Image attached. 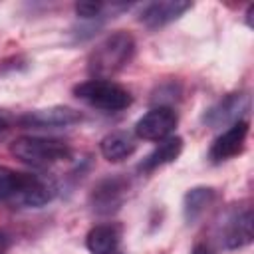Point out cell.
<instances>
[{
  "instance_id": "obj_17",
  "label": "cell",
  "mask_w": 254,
  "mask_h": 254,
  "mask_svg": "<svg viewBox=\"0 0 254 254\" xmlns=\"http://www.w3.org/2000/svg\"><path fill=\"white\" fill-rule=\"evenodd\" d=\"M8 248H10V236L4 230H0V254H6Z\"/></svg>"
},
{
  "instance_id": "obj_7",
  "label": "cell",
  "mask_w": 254,
  "mask_h": 254,
  "mask_svg": "<svg viewBox=\"0 0 254 254\" xmlns=\"http://www.w3.org/2000/svg\"><path fill=\"white\" fill-rule=\"evenodd\" d=\"M127 189H129V183L123 177H107V179L99 181L93 187V192H91L93 210L99 212V214L115 212L123 204Z\"/></svg>"
},
{
  "instance_id": "obj_5",
  "label": "cell",
  "mask_w": 254,
  "mask_h": 254,
  "mask_svg": "<svg viewBox=\"0 0 254 254\" xmlns=\"http://www.w3.org/2000/svg\"><path fill=\"white\" fill-rule=\"evenodd\" d=\"M177 113L167 107V105H159L153 107L151 111H147L135 125V133L139 139L145 141H163L167 137H171V133L177 127Z\"/></svg>"
},
{
  "instance_id": "obj_12",
  "label": "cell",
  "mask_w": 254,
  "mask_h": 254,
  "mask_svg": "<svg viewBox=\"0 0 254 254\" xmlns=\"http://www.w3.org/2000/svg\"><path fill=\"white\" fill-rule=\"evenodd\" d=\"M181 151H183V139L181 137H167V139L159 141V145L143 159L139 169L145 173H151V171L175 161L181 155Z\"/></svg>"
},
{
  "instance_id": "obj_16",
  "label": "cell",
  "mask_w": 254,
  "mask_h": 254,
  "mask_svg": "<svg viewBox=\"0 0 254 254\" xmlns=\"http://www.w3.org/2000/svg\"><path fill=\"white\" fill-rule=\"evenodd\" d=\"M113 4H101V2H79L75 4V12L81 18H99L105 10H113Z\"/></svg>"
},
{
  "instance_id": "obj_18",
  "label": "cell",
  "mask_w": 254,
  "mask_h": 254,
  "mask_svg": "<svg viewBox=\"0 0 254 254\" xmlns=\"http://www.w3.org/2000/svg\"><path fill=\"white\" fill-rule=\"evenodd\" d=\"M8 125H10V115L4 109H0V131L8 129Z\"/></svg>"
},
{
  "instance_id": "obj_10",
  "label": "cell",
  "mask_w": 254,
  "mask_h": 254,
  "mask_svg": "<svg viewBox=\"0 0 254 254\" xmlns=\"http://www.w3.org/2000/svg\"><path fill=\"white\" fill-rule=\"evenodd\" d=\"M248 109V97L242 93H230L228 97L220 99L214 107H210L204 115V121L212 127H220L226 123H234L240 119V115Z\"/></svg>"
},
{
  "instance_id": "obj_19",
  "label": "cell",
  "mask_w": 254,
  "mask_h": 254,
  "mask_svg": "<svg viewBox=\"0 0 254 254\" xmlns=\"http://www.w3.org/2000/svg\"><path fill=\"white\" fill-rule=\"evenodd\" d=\"M190 254H216L214 250H210L208 246H204V244H198V246H194V250L190 252Z\"/></svg>"
},
{
  "instance_id": "obj_6",
  "label": "cell",
  "mask_w": 254,
  "mask_h": 254,
  "mask_svg": "<svg viewBox=\"0 0 254 254\" xmlns=\"http://www.w3.org/2000/svg\"><path fill=\"white\" fill-rule=\"evenodd\" d=\"M248 137V121L238 119L232 125H228V129H224L212 143L210 151H208V159L212 163H222L228 161L232 157H236L246 143Z\"/></svg>"
},
{
  "instance_id": "obj_11",
  "label": "cell",
  "mask_w": 254,
  "mask_h": 254,
  "mask_svg": "<svg viewBox=\"0 0 254 254\" xmlns=\"http://www.w3.org/2000/svg\"><path fill=\"white\" fill-rule=\"evenodd\" d=\"M101 155L111 161V163H117V161H123L127 157H131L137 149V143H135V137L125 133V131H113L109 135H105L101 139Z\"/></svg>"
},
{
  "instance_id": "obj_20",
  "label": "cell",
  "mask_w": 254,
  "mask_h": 254,
  "mask_svg": "<svg viewBox=\"0 0 254 254\" xmlns=\"http://www.w3.org/2000/svg\"><path fill=\"white\" fill-rule=\"evenodd\" d=\"M109 254H119V252H117V250H115V252H109Z\"/></svg>"
},
{
  "instance_id": "obj_15",
  "label": "cell",
  "mask_w": 254,
  "mask_h": 254,
  "mask_svg": "<svg viewBox=\"0 0 254 254\" xmlns=\"http://www.w3.org/2000/svg\"><path fill=\"white\" fill-rule=\"evenodd\" d=\"M85 244H87V250L91 254L115 252L117 244H119V232L113 224H97L87 232Z\"/></svg>"
},
{
  "instance_id": "obj_1",
  "label": "cell",
  "mask_w": 254,
  "mask_h": 254,
  "mask_svg": "<svg viewBox=\"0 0 254 254\" xmlns=\"http://www.w3.org/2000/svg\"><path fill=\"white\" fill-rule=\"evenodd\" d=\"M135 54V40L127 32H113L101 40L89 54L87 69L95 79H109L121 71Z\"/></svg>"
},
{
  "instance_id": "obj_4",
  "label": "cell",
  "mask_w": 254,
  "mask_h": 254,
  "mask_svg": "<svg viewBox=\"0 0 254 254\" xmlns=\"http://www.w3.org/2000/svg\"><path fill=\"white\" fill-rule=\"evenodd\" d=\"M254 216L250 206H232L228 208L220 222L216 224V238L224 248H242L252 242Z\"/></svg>"
},
{
  "instance_id": "obj_14",
  "label": "cell",
  "mask_w": 254,
  "mask_h": 254,
  "mask_svg": "<svg viewBox=\"0 0 254 254\" xmlns=\"http://www.w3.org/2000/svg\"><path fill=\"white\" fill-rule=\"evenodd\" d=\"M214 198H216L214 189H208V187L190 189V190L185 194V202H183L185 220H187V222L198 220V218L206 212V208L214 202Z\"/></svg>"
},
{
  "instance_id": "obj_3",
  "label": "cell",
  "mask_w": 254,
  "mask_h": 254,
  "mask_svg": "<svg viewBox=\"0 0 254 254\" xmlns=\"http://www.w3.org/2000/svg\"><path fill=\"white\" fill-rule=\"evenodd\" d=\"M73 93L87 105L101 111H123L131 105V93L111 79H87L73 87Z\"/></svg>"
},
{
  "instance_id": "obj_2",
  "label": "cell",
  "mask_w": 254,
  "mask_h": 254,
  "mask_svg": "<svg viewBox=\"0 0 254 254\" xmlns=\"http://www.w3.org/2000/svg\"><path fill=\"white\" fill-rule=\"evenodd\" d=\"M10 153L26 165L50 167L69 159L71 151L64 141L46 137H18L10 145Z\"/></svg>"
},
{
  "instance_id": "obj_9",
  "label": "cell",
  "mask_w": 254,
  "mask_h": 254,
  "mask_svg": "<svg viewBox=\"0 0 254 254\" xmlns=\"http://www.w3.org/2000/svg\"><path fill=\"white\" fill-rule=\"evenodd\" d=\"M20 121L26 127H38V129H44V127H67V125H73V123L81 121V115H79V111H75L71 107H60L58 105V107L30 111Z\"/></svg>"
},
{
  "instance_id": "obj_8",
  "label": "cell",
  "mask_w": 254,
  "mask_h": 254,
  "mask_svg": "<svg viewBox=\"0 0 254 254\" xmlns=\"http://www.w3.org/2000/svg\"><path fill=\"white\" fill-rule=\"evenodd\" d=\"M192 4L185 2V0H163V2H151L143 8L139 20L141 24H145L147 28H161L167 26L171 22H175L177 18H181L187 10H190Z\"/></svg>"
},
{
  "instance_id": "obj_13",
  "label": "cell",
  "mask_w": 254,
  "mask_h": 254,
  "mask_svg": "<svg viewBox=\"0 0 254 254\" xmlns=\"http://www.w3.org/2000/svg\"><path fill=\"white\" fill-rule=\"evenodd\" d=\"M32 179H34L32 173H18V171L0 167V202L2 200L18 202V198L30 187Z\"/></svg>"
}]
</instances>
